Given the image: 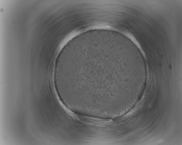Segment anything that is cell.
Masks as SVG:
<instances>
[{
	"label": "cell",
	"instance_id": "6da1fadb",
	"mask_svg": "<svg viewBox=\"0 0 182 145\" xmlns=\"http://www.w3.org/2000/svg\"><path fill=\"white\" fill-rule=\"evenodd\" d=\"M64 75L69 79H97L111 81L121 75H135L134 68L121 69L111 63L78 65L71 64L65 69Z\"/></svg>",
	"mask_w": 182,
	"mask_h": 145
}]
</instances>
